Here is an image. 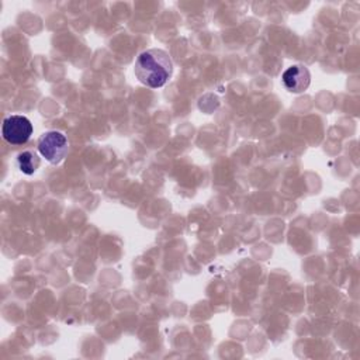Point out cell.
<instances>
[{"label":"cell","instance_id":"3","mask_svg":"<svg viewBox=\"0 0 360 360\" xmlns=\"http://www.w3.org/2000/svg\"><path fill=\"white\" fill-rule=\"evenodd\" d=\"M1 135L11 145H22L32 135V124L24 115H10L3 121Z\"/></svg>","mask_w":360,"mask_h":360},{"label":"cell","instance_id":"2","mask_svg":"<svg viewBox=\"0 0 360 360\" xmlns=\"http://www.w3.org/2000/svg\"><path fill=\"white\" fill-rule=\"evenodd\" d=\"M68 139L59 131H48L38 139L39 153L51 163L58 165L68 153Z\"/></svg>","mask_w":360,"mask_h":360},{"label":"cell","instance_id":"1","mask_svg":"<svg viewBox=\"0 0 360 360\" xmlns=\"http://www.w3.org/2000/svg\"><path fill=\"white\" fill-rule=\"evenodd\" d=\"M136 79L152 89L162 87L172 76L173 65L169 55L162 49L143 51L134 66Z\"/></svg>","mask_w":360,"mask_h":360},{"label":"cell","instance_id":"4","mask_svg":"<svg viewBox=\"0 0 360 360\" xmlns=\"http://www.w3.org/2000/svg\"><path fill=\"white\" fill-rule=\"evenodd\" d=\"M284 87L291 93H301L311 83V73L304 65H292L284 70L281 76Z\"/></svg>","mask_w":360,"mask_h":360},{"label":"cell","instance_id":"5","mask_svg":"<svg viewBox=\"0 0 360 360\" xmlns=\"http://www.w3.org/2000/svg\"><path fill=\"white\" fill-rule=\"evenodd\" d=\"M18 169L25 174H32L39 167V156L32 150H25L17 158Z\"/></svg>","mask_w":360,"mask_h":360}]
</instances>
